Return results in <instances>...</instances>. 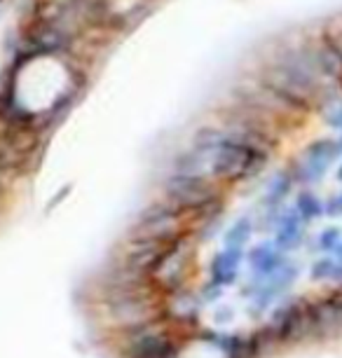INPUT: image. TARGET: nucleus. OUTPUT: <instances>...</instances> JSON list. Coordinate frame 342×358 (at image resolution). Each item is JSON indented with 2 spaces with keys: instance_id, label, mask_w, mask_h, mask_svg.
<instances>
[{
  "instance_id": "1",
  "label": "nucleus",
  "mask_w": 342,
  "mask_h": 358,
  "mask_svg": "<svg viewBox=\"0 0 342 358\" xmlns=\"http://www.w3.org/2000/svg\"><path fill=\"white\" fill-rule=\"evenodd\" d=\"M180 148L270 248L237 288L251 358L342 349V8L241 52Z\"/></svg>"
},
{
  "instance_id": "2",
  "label": "nucleus",
  "mask_w": 342,
  "mask_h": 358,
  "mask_svg": "<svg viewBox=\"0 0 342 358\" xmlns=\"http://www.w3.org/2000/svg\"><path fill=\"white\" fill-rule=\"evenodd\" d=\"M162 300L164 293L157 286L136 290V293L99 297L101 323L111 330H115V333H122V330L143 326V323L166 319V309Z\"/></svg>"
},
{
  "instance_id": "3",
  "label": "nucleus",
  "mask_w": 342,
  "mask_h": 358,
  "mask_svg": "<svg viewBox=\"0 0 342 358\" xmlns=\"http://www.w3.org/2000/svg\"><path fill=\"white\" fill-rule=\"evenodd\" d=\"M115 335L120 358H178L183 349L178 330L169 319H157Z\"/></svg>"
},
{
  "instance_id": "4",
  "label": "nucleus",
  "mask_w": 342,
  "mask_h": 358,
  "mask_svg": "<svg viewBox=\"0 0 342 358\" xmlns=\"http://www.w3.org/2000/svg\"><path fill=\"white\" fill-rule=\"evenodd\" d=\"M185 234V213L162 197L150 199L134 215L127 236L129 239H148L157 244H171Z\"/></svg>"
},
{
  "instance_id": "5",
  "label": "nucleus",
  "mask_w": 342,
  "mask_h": 358,
  "mask_svg": "<svg viewBox=\"0 0 342 358\" xmlns=\"http://www.w3.org/2000/svg\"><path fill=\"white\" fill-rule=\"evenodd\" d=\"M94 286L99 290V297H106V295H122V293H136V290L152 288L155 281H152V276L141 274L115 258L111 265H104L99 269Z\"/></svg>"
},
{
  "instance_id": "6",
  "label": "nucleus",
  "mask_w": 342,
  "mask_h": 358,
  "mask_svg": "<svg viewBox=\"0 0 342 358\" xmlns=\"http://www.w3.org/2000/svg\"><path fill=\"white\" fill-rule=\"evenodd\" d=\"M166 251H169V244H157V241L129 239V236H124V246L120 248V253L115 255V258L120 262H124L127 267L136 269V272H141V274L152 276L157 272L159 262L164 260Z\"/></svg>"
},
{
  "instance_id": "7",
  "label": "nucleus",
  "mask_w": 342,
  "mask_h": 358,
  "mask_svg": "<svg viewBox=\"0 0 342 358\" xmlns=\"http://www.w3.org/2000/svg\"><path fill=\"white\" fill-rule=\"evenodd\" d=\"M241 269H244V251L223 246L220 251L213 253V258L209 262V279L218 288L227 290L239 283Z\"/></svg>"
}]
</instances>
